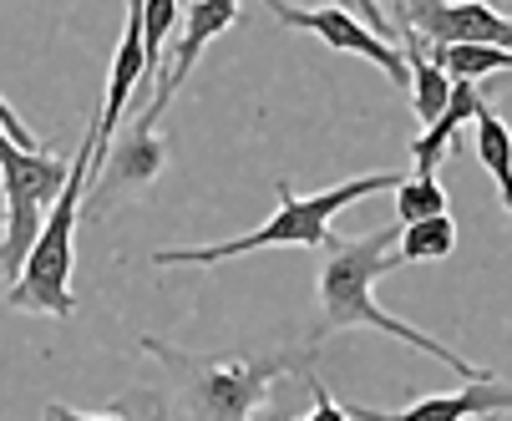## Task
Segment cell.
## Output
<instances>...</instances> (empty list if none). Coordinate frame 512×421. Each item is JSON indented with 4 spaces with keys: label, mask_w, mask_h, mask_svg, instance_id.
Masks as SVG:
<instances>
[{
    "label": "cell",
    "mask_w": 512,
    "mask_h": 421,
    "mask_svg": "<svg viewBox=\"0 0 512 421\" xmlns=\"http://www.w3.org/2000/svg\"><path fill=\"white\" fill-rule=\"evenodd\" d=\"M396 234H401V229H371V234H350V239H335V234H330V259H325V269H320V330H315V340H325V335H335V330L371 325V330H381V335H391V340L421 350V356L442 361V366L457 371L462 381L492 376V371L462 361L457 350L442 345L436 335H426V330H416V325H406V320H396L391 310L376 305V285L386 279V269L401 264V259H396Z\"/></svg>",
    "instance_id": "obj_1"
},
{
    "label": "cell",
    "mask_w": 512,
    "mask_h": 421,
    "mask_svg": "<svg viewBox=\"0 0 512 421\" xmlns=\"http://www.w3.org/2000/svg\"><path fill=\"white\" fill-rule=\"evenodd\" d=\"M97 168V117L82 132V148L71 153V173L66 188L56 193L51 214L21 264V274L11 279V305L31 310V315H51V320H71L77 315V295H71V264H77V224H82V203H87V183Z\"/></svg>",
    "instance_id": "obj_2"
},
{
    "label": "cell",
    "mask_w": 512,
    "mask_h": 421,
    "mask_svg": "<svg viewBox=\"0 0 512 421\" xmlns=\"http://www.w3.org/2000/svg\"><path fill=\"white\" fill-rule=\"evenodd\" d=\"M148 356H158L193 421H249V411L269 396L274 381L284 376H305L310 350H274V356H188V350L168 340H142Z\"/></svg>",
    "instance_id": "obj_3"
},
{
    "label": "cell",
    "mask_w": 512,
    "mask_h": 421,
    "mask_svg": "<svg viewBox=\"0 0 512 421\" xmlns=\"http://www.w3.org/2000/svg\"><path fill=\"white\" fill-rule=\"evenodd\" d=\"M401 178L396 173H365V178H350V183H335L325 193H310L300 198L289 183H279V208L274 219L239 234V239H224V244H193V249H158L153 264L163 269H178V264H224V259H239V254H259V249H315V244H330V219L340 208L371 198V193H386L396 188Z\"/></svg>",
    "instance_id": "obj_4"
},
{
    "label": "cell",
    "mask_w": 512,
    "mask_h": 421,
    "mask_svg": "<svg viewBox=\"0 0 512 421\" xmlns=\"http://www.w3.org/2000/svg\"><path fill=\"white\" fill-rule=\"evenodd\" d=\"M71 158H56L46 148H16L0 127V193H6V239H0V279H16L56 193L66 188Z\"/></svg>",
    "instance_id": "obj_5"
},
{
    "label": "cell",
    "mask_w": 512,
    "mask_h": 421,
    "mask_svg": "<svg viewBox=\"0 0 512 421\" xmlns=\"http://www.w3.org/2000/svg\"><path fill=\"white\" fill-rule=\"evenodd\" d=\"M269 6V16L279 21V26H289V31H310V36H320L325 46H335V51H355V56H365V61H376L381 72L406 92L411 87V66H406V51L401 46H391L386 36H376L371 26H365L350 6H320V11H300V6H289V0H264Z\"/></svg>",
    "instance_id": "obj_6"
},
{
    "label": "cell",
    "mask_w": 512,
    "mask_h": 421,
    "mask_svg": "<svg viewBox=\"0 0 512 421\" xmlns=\"http://www.w3.org/2000/svg\"><path fill=\"white\" fill-rule=\"evenodd\" d=\"M396 6V31H416L431 46L452 41H487L512 51V21L497 16L487 0H391Z\"/></svg>",
    "instance_id": "obj_7"
},
{
    "label": "cell",
    "mask_w": 512,
    "mask_h": 421,
    "mask_svg": "<svg viewBox=\"0 0 512 421\" xmlns=\"http://www.w3.org/2000/svg\"><path fill=\"white\" fill-rule=\"evenodd\" d=\"M234 21H239V0H188V6H183V36H178V51H173L168 66H158V77H163V82H158L153 102L137 112L142 122H153V127H158V117L168 112V102L178 97V87L188 82V72L198 66L203 46H208L213 36H224Z\"/></svg>",
    "instance_id": "obj_8"
},
{
    "label": "cell",
    "mask_w": 512,
    "mask_h": 421,
    "mask_svg": "<svg viewBox=\"0 0 512 421\" xmlns=\"http://www.w3.org/2000/svg\"><path fill=\"white\" fill-rule=\"evenodd\" d=\"M345 406V401H340ZM512 411V386H502L497 376H477L462 381V391L447 396H421L406 411H376V406H345L350 421H477V416H497Z\"/></svg>",
    "instance_id": "obj_9"
},
{
    "label": "cell",
    "mask_w": 512,
    "mask_h": 421,
    "mask_svg": "<svg viewBox=\"0 0 512 421\" xmlns=\"http://www.w3.org/2000/svg\"><path fill=\"white\" fill-rule=\"evenodd\" d=\"M142 82H153L148 72V46H142V0H127V26H122V41H117V56H112V77H107V102L97 112V158L107 153V143L122 127V112L132 107V92Z\"/></svg>",
    "instance_id": "obj_10"
},
{
    "label": "cell",
    "mask_w": 512,
    "mask_h": 421,
    "mask_svg": "<svg viewBox=\"0 0 512 421\" xmlns=\"http://www.w3.org/2000/svg\"><path fill=\"white\" fill-rule=\"evenodd\" d=\"M163 137H158V127L153 122H132L117 143L97 158L102 163V178L97 183H87V198H102L107 188H142V183H153L158 173H163Z\"/></svg>",
    "instance_id": "obj_11"
},
{
    "label": "cell",
    "mask_w": 512,
    "mask_h": 421,
    "mask_svg": "<svg viewBox=\"0 0 512 421\" xmlns=\"http://www.w3.org/2000/svg\"><path fill=\"white\" fill-rule=\"evenodd\" d=\"M477 107H482L477 82H452V102L442 107V117L426 122V132L411 143V163H416V173H436V163L447 158V148H457V137H462V127L477 117Z\"/></svg>",
    "instance_id": "obj_12"
},
{
    "label": "cell",
    "mask_w": 512,
    "mask_h": 421,
    "mask_svg": "<svg viewBox=\"0 0 512 421\" xmlns=\"http://www.w3.org/2000/svg\"><path fill=\"white\" fill-rule=\"evenodd\" d=\"M431 61L442 66L452 82H482L497 72H512V51L487 46V41H452V46H431Z\"/></svg>",
    "instance_id": "obj_13"
},
{
    "label": "cell",
    "mask_w": 512,
    "mask_h": 421,
    "mask_svg": "<svg viewBox=\"0 0 512 421\" xmlns=\"http://www.w3.org/2000/svg\"><path fill=\"white\" fill-rule=\"evenodd\" d=\"M477 163L492 173L497 198H502V208L512 214V132H507V122L487 102L477 107Z\"/></svg>",
    "instance_id": "obj_14"
},
{
    "label": "cell",
    "mask_w": 512,
    "mask_h": 421,
    "mask_svg": "<svg viewBox=\"0 0 512 421\" xmlns=\"http://www.w3.org/2000/svg\"><path fill=\"white\" fill-rule=\"evenodd\" d=\"M452 249H457V224H452V214H431V219L401 224V234H396V259H401V264L447 259Z\"/></svg>",
    "instance_id": "obj_15"
},
{
    "label": "cell",
    "mask_w": 512,
    "mask_h": 421,
    "mask_svg": "<svg viewBox=\"0 0 512 421\" xmlns=\"http://www.w3.org/2000/svg\"><path fill=\"white\" fill-rule=\"evenodd\" d=\"M391 193H396V219H401V224H416V219H431V214H447V188L436 183V173L401 178Z\"/></svg>",
    "instance_id": "obj_16"
},
{
    "label": "cell",
    "mask_w": 512,
    "mask_h": 421,
    "mask_svg": "<svg viewBox=\"0 0 512 421\" xmlns=\"http://www.w3.org/2000/svg\"><path fill=\"white\" fill-rule=\"evenodd\" d=\"M178 16H183V0H142V46H148L153 77H158V61H163V46H168Z\"/></svg>",
    "instance_id": "obj_17"
},
{
    "label": "cell",
    "mask_w": 512,
    "mask_h": 421,
    "mask_svg": "<svg viewBox=\"0 0 512 421\" xmlns=\"http://www.w3.org/2000/svg\"><path fill=\"white\" fill-rule=\"evenodd\" d=\"M305 381H310V396H315V411H310L305 421H350V416H345V406H340V401L325 391V381L315 376V366H305Z\"/></svg>",
    "instance_id": "obj_18"
},
{
    "label": "cell",
    "mask_w": 512,
    "mask_h": 421,
    "mask_svg": "<svg viewBox=\"0 0 512 421\" xmlns=\"http://www.w3.org/2000/svg\"><path fill=\"white\" fill-rule=\"evenodd\" d=\"M112 411H122L127 421H168V406H163L158 391H148V396H122Z\"/></svg>",
    "instance_id": "obj_19"
},
{
    "label": "cell",
    "mask_w": 512,
    "mask_h": 421,
    "mask_svg": "<svg viewBox=\"0 0 512 421\" xmlns=\"http://www.w3.org/2000/svg\"><path fill=\"white\" fill-rule=\"evenodd\" d=\"M0 127H6V137H11L16 148H41L36 137H31V127H26V122L11 112V102H6V97H0Z\"/></svg>",
    "instance_id": "obj_20"
},
{
    "label": "cell",
    "mask_w": 512,
    "mask_h": 421,
    "mask_svg": "<svg viewBox=\"0 0 512 421\" xmlns=\"http://www.w3.org/2000/svg\"><path fill=\"white\" fill-rule=\"evenodd\" d=\"M51 421H127L122 411H66V406H46Z\"/></svg>",
    "instance_id": "obj_21"
},
{
    "label": "cell",
    "mask_w": 512,
    "mask_h": 421,
    "mask_svg": "<svg viewBox=\"0 0 512 421\" xmlns=\"http://www.w3.org/2000/svg\"><path fill=\"white\" fill-rule=\"evenodd\" d=\"M249 421H295V416H289L284 401H259V406L249 411Z\"/></svg>",
    "instance_id": "obj_22"
},
{
    "label": "cell",
    "mask_w": 512,
    "mask_h": 421,
    "mask_svg": "<svg viewBox=\"0 0 512 421\" xmlns=\"http://www.w3.org/2000/svg\"><path fill=\"white\" fill-rule=\"evenodd\" d=\"M0 239H6V193H0Z\"/></svg>",
    "instance_id": "obj_23"
},
{
    "label": "cell",
    "mask_w": 512,
    "mask_h": 421,
    "mask_svg": "<svg viewBox=\"0 0 512 421\" xmlns=\"http://www.w3.org/2000/svg\"><path fill=\"white\" fill-rule=\"evenodd\" d=\"M330 6H350V0H330ZM350 11H355V6H350Z\"/></svg>",
    "instance_id": "obj_24"
},
{
    "label": "cell",
    "mask_w": 512,
    "mask_h": 421,
    "mask_svg": "<svg viewBox=\"0 0 512 421\" xmlns=\"http://www.w3.org/2000/svg\"><path fill=\"white\" fill-rule=\"evenodd\" d=\"M477 421H492V416H477Z\"/></svg>",
    "instance_id": "obj_25"
},
{
    "label": "cell",
    "mask_w": 512,
    "mask_h": 421,
    "mask_svg": "<svg viewBox=\"0 0 512 421\" xmlns=\"http://www.w3.org/2000/svg\"><path fill=\"white\" fill-rule=\"evenodd\" d=\"M183 6H188V0H183Z\"/></svg>",
    "instance_id": "obj_26"
},
{
    "label": "cell",
    "mask_w": 512,
    "mask_h": 421,
    "mask_svg": "<svg viewBox=\"0 0 512 421\" xmlns=\"http://www.w3.org/2000/svg\"><path fill=\"white\" fill-rule=\"evenodd\" d=\"M46 421H51V416H46Z\"/></svg>",
    "instance_id": "obj_27"
}]
</instances>
